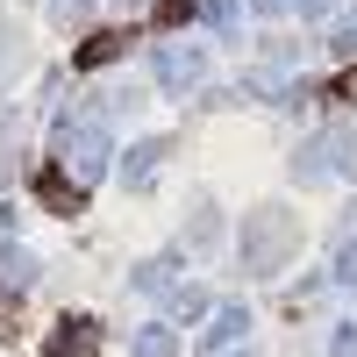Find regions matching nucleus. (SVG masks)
Wrapping results in <instances>:
<instances>
[{
    "label": "nucleus",
    "instance_id": "4468645a",
    "mask_svg": "<svg viewBox=\"0 0 357 357\" xmlns=\"http://www.w3.org/2000/svg\"><path fill=\"white\" fill-rule=\"evenodd\" d=\"M22 65V36H15V22H0V79H8Z\"/></svg>",
    "mask_w": 357,
    "mask_h": 357
},
{
    "label": "nucleus",
    "instance_id": "7ed1b4c3",
    "mask_svg": "<svg viewBox=\"0 0 357 357\" xmlns=\"http://www.w3.org/2000/svg\"><path fill=\"white\" fill-rule=\"evenodd\" d=\"M200 50L193 43H165L158 50V86H165V93H186V86H200Z\"/></svg>",
    "mask_w": 357,
    "mask_h": 357
},
{
    "label": "nucleus",
    "instance_id": "f03ea898",
    "mask_svg": "<svg viewBox=\"0 0 357 357\" xmlns=\"http://www.w3.org/2000/svg\"><path fill=\"white\" fill-rule=\"evenodd\" d=\"M50 158H57V172H72L79 186L86 178H100L107 172V129L100 122H57V136H50Z\"/></svg>",
    "mask_w": 357,
    "mask_h": 357
},
{
    "label": "nucleus",
    "instance_id": "b1692460",
    "mask_svg": "<svg viewBox=\"0 0 357 357\" xmlns=\"http://www.w3.org/2000/svg\"><path fill=\"white\" fill-rule=\"evenodd\" d=\"M114 8H122V15H136V8H143V0H114Z\"/></svg>",
    "mask_w": 357,
    "mask_h": 357
},
{
    "label": "nucleus",
    "instance_id": "f257e3e1",
    "mask_svg": "<svg viewBox=\"0 0 357 357\" xmlns=\"http://www.w3.org/2000/svg\"><path fill=\"white\" fill-rule=\"evenodd\" d=\"M293 250H301V215H286V207H250L243 215V272L250 279H279Z\"/></svg>",
    "mask_w": 357,
    "mask_h": 357
},
{
    "label": "nucleus",
    "instance_id": "423d86ee",
    "mask_svg": "<svg viewBox=\"0 0 357 357\" xmlns=\"http://www.w3.org/2000/svg\"><path fill=\"white\" fill-rule=\"evenodd\" d=\"M122 50H129V36H122V29H93V36L72 50V65H79V72H100V65H114Z\"/></svg>",
    "mask_w": 357,
    "mask_h": 357
},
{
    "label": "nucleus",
    "instance_id": "2eb2a0df",
    "mask_svg": "<svg viewBox=\"0 0 357 357\" xmlns=\"http://www.w3.org/2000/svg\"><path fill=\"white\" fill-rule=\"evenodd\" d=\"M336 279L357 286V236H343V243H336Z\"/></svg>",
    "mask_w": 357,
    "mask_h": 357
},
{
    "label": "nucleus",
    "instance_id": "aec40b11",
    "mask_svg": "<svg viewBox=\"0 0 357 357\" xmlns=\"http://www.w3.org/2000/svg\"><path fill=\"white\" fill-rule=\"evenodd\" d=\"M329 357H357V321H343V336H336V350Z\"/></svg>",
    "mask_w": 357,
    "mask_h": 357
},
{
    "label": "nucleus",
    "instance_id": "f3484780",
    "mask_svg": "<svg viewBox=\"0 0 357 357\" xmlns=\"http://www.w3.org/2000/svg\"><path fill=\"white\" fill-rule=\"evenodd\" d=\"M329 50H343V57H357V15H343V22H336V36H329Z\"/></svg>",
    "mask_w": 357,
    "mask_h": 357
},
{
    "label": "nucleus",
    "instance_id": "f8f14e48",
    "mask_svg": "<svg viewBox=\"0 0 357 357\" xmlns=\"http://www.w3.org/2000/svg\"><path fill=\"white\" fill-rule=\"evenodd\" d=\"M193 8H200V0H158L151 22H158V29H178V22H193Z\"/></svg>",
    "mask_w": 357,
    "mask_h": 357
},
{
    "label": "nucleus",
    "instance_id": "1a4fd4ad",
    "mask_svg": "<svg viewBox=\"0 0 357 357\" xmlns=\"http://www.w3.org/2000/svg\"><path fill=\"white\" fill-rule=\"evenodd\" d=\"M129 357H178V329H172V321H151V329H136Z\"/></svg>",
    "mask_w": 357,
    "mask_h": 357
},
{
    "label": "nucleus",
    "instance_id": "4be33fe9",
    "mask_svg": "<svg viewBox=\"0 0 357 357\" xmlns=\"http://www.w3.org/2000/svg\"><path fill=\"white\" fill-rule=\"evenodd\" d=\"M250 8H257V15H286L293 0H250Z\"/></svg>",
    "mask_w": 357,
    "mask_h": 357
},
{
    "label": "nucleus",
    "instance_id": "9d476101",
    "mask_svg": "<svg viewBox=\"0 0 357 357\" xmlns=\"http://www.w3.org/2000/svg\"><path fill=\"white\" fill-rule=\"evenodd\" d=\"M172 151V143H136V151H129V165H122V178H129V186H143V178H151L158 172V158Z\"/></svg>",
    "mask_w": 357,
    "mask_h": 357
},
{
    "label": "nucleus",
    "instance_id": "a211bd4d",
    "mask_svg": "<svg viewBox=\"0 0 357 357\" xmlns=\"http://www.w3.org/2000/svg\"><path fill=\"white\" fill-rule=\"evenodd\" d=\"M207 22H215L222 36H229V29H236V0H207Z\"/></svg>",
    "mask_w": 357,
    "mask_h": 357
},
{
    "label": "nucleus",
    "instance_id": "39448f33",
    "mask_svg": "<svg viewBox=\"0 0 357 357\" xmlns=\"http://www.w3.org/2000/svg\"><path fill=\"white\" fill-rule=\"evenodd\" d=\"M36 200L50 207V215H86V186H79L72 172H57V165L36 178Z\"/></svg>",
    "mask_w": 357,
    "mask_h": 357
},
{
    "label": "nucleus",
    "instance_id": "20e7f679",
    "mask_svg": "<svg viewBox=\"0 0 357 357\" xmlns=\"http://www.w3.org/2000/svg\"><path fill=\"white\" fill-rule=\"evenodd\" d=\"M43 357H100V329L86 314H65L50 329V343H43Z\"/></svg>",
    "mask_w": 357,
    "mask_h": 357
},
{
    "label": "nucleus",
    "instance_id": "9b49d317",
    "mask_svg": "<svg viewBox=\"0 0 357 357\" xmlns=\"http://www.w3.org/2000/svg\"><path fill=\"white\" fill-rule=\"evenodd\" d=\"M0 279H8V286H36V257H29V250H0Z\"/></svg>",
    "mask_w": 357,
    "mask_h": 357
},
{
    "label": "nucleus",
    "instance_id": "5701e85b",
    "mask_svg": "<svg viewBox=\"0 0 357 357\" xmlns=\"http://www.w3.org/2000/svg\"><path fill=\"white\" fill-rule=\"evenodd\" d=\"M336 100H357V72H350V79H343V86H336Z\"/></svg>",
    "mask_w": 357,
    "mask_h": 357
},
{
    "label": "nucleus",
    "instance_id": "0eeeda50",
    "mask_svg": "<svg viewBox=\"0 0 357 357\" xmlns=\"http://www.w3.org/2000/svg\"><path fill=\"white\" fill-rule=\"evenodd\" d=\"M243 329H250V314H243V307H215V321L200 329V350H229Z\"/></svg>",
    "mask_w": 357,
    "mask_h": 357
},
{
    "label": "nucleus",
    "instance_id": "6ab92c4d",
    "mask_svg": "<svg viewBox=\"0 0 357 357\" xmlns=\"http://www.w3.org/2000/svg\"><path fill=\"white\" fill-rule=\"evenodd\" d=\"M50 15L57 22H86V0H50Z\"/></svg>",
    "mask_w": 357,
    "mask_h": 357
},
{
    "label": "nucleus",
    "instance_id": "6e6552de",
    "mask_svg": "<svg viewBox=\"0 0 357 357\" xmlns=\"http://www.w3.org/2000/svg\"><path fill=\"white\" fill-rule=\"evenodd\" d=\"M321 158H329V172L357 178V129H329V136H321Z\"/></svg>",
    "mask_w": 357,
    "mask_h": 357
},
{
    "label": "nucleus",
    "instance_id": "ddd939ff",
    "mask_svg": "<svg viewBox=\"0 0 357 357\" xmlns=\"http://www.w3.org/2000/svg\"><path fill=\"white\" fill-rule=\"evenodd\" d=\"M172 314H178V321L207 314V293H200V286H178V293H172Z\"/></svg>",
    "mask_w": 357,
    "mask_h": 357
},
{
    "label": "nucleus",
    "instance_id": "412c9836",
    "mask_svg": "<svg viewBox=\"0 0 357 357\" xmlns=\"http://www.w3.org/2000/svg\"><path fill=\"white\" fill-rule=\"evenodd\" d=\"M293 8H301V15H329L336 0H293Z\"/></svg>",
    "mask_w": 357,
    "mask_h": 357
},
{
    "label": "nucleus",
    "instance_id": "dca6fc26",
    "mask_svg": "<svg viewBox=\"0 0 357 357\" xmlns=\"http://www.w3.org/2000/svg\"><path fill=\"white\" fill-rule=\"evenodd\" d=\"M136 293H172V279H165V264H136Z\"/></svg>",
    "mask_w": 357,
    "mask_h": 357
}]
</instances>
